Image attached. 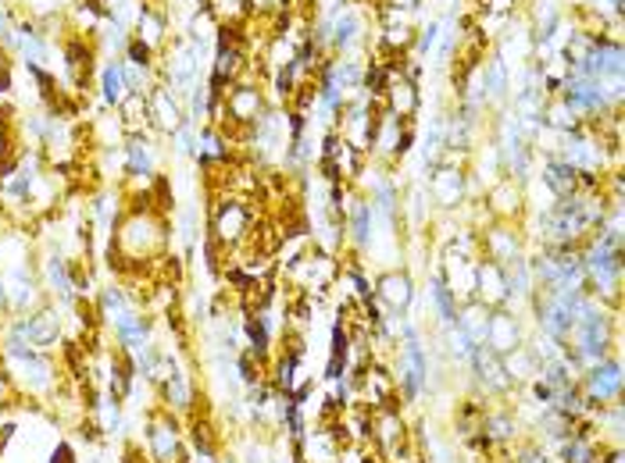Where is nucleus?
<instances>
[{
  "label": "nucleus",
  "mask_w": 625,
  "mask_h": 463,
  "mask_svg": "<svg viewBox=\"0 0 625 463\" xmlns=\"http://www.w3.org/2000/svg\"><path fill=\"white\" fill-rule=\"evenodd\" d=\"M129 208L118 218V225L108 239V261L111 271L118 268L122 274H143L161 264L168 253V214L158 211L155 193L132 190Z\"/></svg>",
  "instance_id": "1"
},
{
  "label": "nucleus",
  "mask_w": 625,
  "mask_h": 463,
  "mask_svg": "<svg viewBox=\"0 0 625 463\" xmlns=\"http://www.w3.org/2000/svg\"><path fill=\"white\" fill-rule=\"evenodd\" d=\"M0 371L8 374V382L22 400H54L65 389L61 382L65 371L54 360V353L29 346V342L8 332H0Z\"/></svg>",
  "instance_id": "2"
},
{
  "label": "nucleus",
  "mask_w": 625,
  "mask_h": 463,
  "mask_svg": "<svg viewBox=\"0 0 625 463\" xmlns=\"http://www.w3.org/2000/svg\"><path fill=\"white\" fill-rule=\"evenodd\" d=\"M258 208L250 197L240 193H215L211 211H208V243L218 246V253L229 256L244 253L255 243V229H258Z\"/></svg>",
  "instance_id": "3"
},
{
  "label": "nucleus",
  "mask_w": 625,
  "mask_h": 463,
  "mask_svg": "<svg viewBox=\"0 0 625 463\" xmlns=\"http://www.w3.org/2000/svg\"><path fill=\"white\" fill-rule=\"evenodd\" d=\"M143 453L147 463H190L186 421L165 406H147L143 414Z\"/></svg>",
  "instance_id": "4"
},
{
  "label": "nucleus",
  "mask_w": 625,
  "mask_h": 463,
  "mask_svg": "<svg viewBox=\"0 0 625 463\" xmlns=\"http://www.w3.org/2000/svg\"><path fill=\"white\" fill-rule=\"evenodd\" d=\"M155 392H158V406L172 410L176 417L190 421L197 414V400H200L197 379H194V371L179 360V353H172V350H161Z\"/></svg>",
  "instance_id": "5"
},
{
  "label": "nucleus",
  "mask_w": 625,
  "mask_h": 463,
  "mask_svg": "<svg viewBox=\"0 0 625 463\" xmlns=\"http://www.w3.org/2000/svg\"><path fill=\"white\" fill-rule=\"evenodd\" d=\"M215 97L222 100V132L232 129L236 135H247L268 111L265 85L261 79H255V72H247L240 82H232L226 93H215Z\"/></svg>",
  "instance_id": "6"
},
{
  "label": "nucleus",
  "mask_w": 625,
  "mask_h": 463,
  "mask_svg": "<svg viewBox=\"0 0 625 463\" xmlns=\"http://www.w3.org/2000/svg\"><path fill=\"white\" fill-rule=\"evenodd\" d=\"M429 353H426V342L421 335L411 339H400L397 342V353H394V382H397V400L400 406H415L421 396H426L429 389Z\"/></svg>",
  "instance_id": "7"
},
{
  "label": "nucleus",
  "mask_w": 625,
  "mask_h": 463,
  "mask_svg": "<svg viewBox=\"0 0 625 463\" xmlns=\"http://www.w3.org/2000/svg\"><path fill=\"white\" fill-rule=\"evenodd\" d=\"M415 147V122H400L397 114L379 108L376 125H371V140H368V158L379 168L394 171Z\"/></svg>",
  "instance_id": "8"
},
{
  "label": "nucleus",
  "mask_w": 625,
  "mask_h": 463,
  "mask_svg": "<svg viewBox=\"0 0 625 463\" xmlns=\"http://www.w3.org/2000/svg\"><path fill=\"white\" fill-rule=\"evenodd\" d=\"M465 371H468L472 389H476V396L486 403H512L518 396V385L508 379V371H504V360L489 346H476Z\"/></svg>",
  "instance_id": "9"
},
{
  "label": "nucleus",
  "mask_w": 625,
  "mask_h": 463,
  "mask_svg": "<svg viewBox=\"0 0 625 463\" xmlns=\"http://www.w3.org/2000/svg\"><path fill=\"white\" fill-rule=\"evenodd\" d=\"M479 235V256H486V261L494 264H512L515 256L526 253L529 246V235H526V225L522 221H483V225L476 229Z\"/></svg>",
  "instance_id": "10"
},
{
  "label": "nucleus",
  "mask_w": 625,
  "mask_h": 463,
  "mask_svg": "<svg viewBox=\"0 0 625 463\" xmlns=\"http://www.w3.org/2000/svg\"><path fill=\"white\" fill-rule=\"evenodd\" d=\"M579 392H583V400L601 410V406H612V403H622V389H625V374H622V356L612 353V356H604L597 360L594 368H586L579 374Z\"/></svg>",
  "instance_id": "11"
},
{
  "label": "nucleus",
  "mask_w": 625,
  "mask_h": 463,
  "mask_svg": "<svg viewBox=\"0 0 625 463\" xmlns=\"http://www.w3.org/2000/svg\"><path fill=\"white\" fill-rule=\"evenodd\" d=\"M286 274H290V282L300 289L304 296H315V293H326V289L336 282V274H340V264H336V253L326 250H304L294 261H286Z\"/></svg>",
  "instance_id": "12"
},
{
  "label": "nucleus",
  "mask_w": 625,
  "mask_h": 463,
  "mask_svg": "<svg viewBox=\"0 0 625 463\" xmlns=\"http://www.w3.org/2000/svg\"><path fill=\"white\" fill-rule=\"evenodd\" d=\"M429 179H426V193L436 211L454 214L462 211L468 197H472V182H468V168H450V164H426Z\"/></svg>",
  "instance_id": "13"
},
{
  "label": "nucleus",
  "mask_w": 625,
  "mask_h": 463,
  "mask_svg": "<svg viewBox=\"0 0 625 463\" xmlns=\"http://www.w3.org/2000/svg\"><path fill=\"white\" fill-rule=\"evenodd\" d=\"M365 43H368V19L358 8V0H347L329 19V47H333V54H340V58H358Z\"/></svg>",
  "instance_id": "14"
},
{
  "label": "nucleus",
  "mask_w": 625,
  "mask_h": 463,
  "mask_svg": "<svg viewBox=\"0 0 625 463\" xmlns=\"http://www.w3.org/2000/svg\"><path fill=\"white\" fill-rule=\"evenodd\" d=\"M122 179L129 185V193L147 190V185L158 179V147L147 132L126 135L122 140Z\"/></svg>",
  "instance_id": "15"
},
{
  "label": "nucleus",
  "mask_w": 625,
  "mask_h": 463,
  "mask_svg": "<svg viewBox=\"0 0 625 463\" xmlns=\"http://www.w3.org/2000/svg\"><path fill=\"white\" fill-rule=\"evenodd\" d=\"M40 285H43V293L50 303H76L79 293H76V261H69L61 250H47L40 256Z\"/></svg>",
  "instance_id": "16"
},
{
  "label": "nucleus",
  "mask_w": 625,
  "mask_h": 463,
  "mask_svg": "<svg viewBox=\"0 0 625 463\" xmlns=\"http://www.w3.org/2000/svg\"><path fill=\"white\" fill-rule=\"evenodd\" d=\"M483 211H486V218H494V221H522V225H526V214H529L526 185L508 179V175L497 179L483 193Z\"/></svg>",
  "instance_id": "17"
},
{
  "label": "nucleus",
  "mask_w": 625,
  "mask_h": 463,
  "mask_svg": "<svg viewBox=\"0 0 625 463\" xmlns=\"http://www.w3.org/2000/svg\"><path fill=\"white\" fill-rule=\"evenodd\" d=\"M379 104L390 114H397L400 122H415V114L421 108L418 82H411L408 76H404L394 61H386V79H383V90H379Z\"/></svg>",
  "instance_id": "18"
},
{
  "label": "nucleus",
  "mask_w": 625,
  "mask_h": 463,
  "mask_svg": "<svg viewBox=\"0 0 625 463\" xmlns=\"http://www.w3.org/2000/svg\"><path fill=\"white\" fill-rule=\"evenodd\" d=\"M371 289H376V303L390 314H408L418 300V282L408 268H383Z\"/></svg>",
  "instance_id": "19"
},
{
  "label": "nucleus",
  "mask_w": 625,
  "mask_h": 463,
  "mask_svg": "<svg viewBox=\"0 0 625 463\" xmlns=\"http://www.w3.org/2000/svg\"><path fill=\"white\" fill-rule=\"evenodd\" d=\"M526 339H529V332H526V321H522L518 311H512V306H497V311L489 314L486 346L497 356H508L518 346H526Z\"/></svg>",
  "instance_id": "20"
},
{
  "label": "nucleus",
  "mask_w": 625,
  "mask_h": 463,
  "mask_svg": "<svg viewBox=\"0 0 625 463\" xmlns=\"http://www.w3.org/2000/svg\"><path fill=\"white\" fill-rule=\"evenodd\" d=\"M483 439L497 450H512L518 442V432H522V421H518V410L512 403H494L483 410V424H479Z\"/></svg>",
  "instance_id": "21"
},
{
  "label": "nucleus",
  "mask_w": 625,
  "mask_h": 463,
  "mask_svg": "<svg viewBox=\"0 0 625 463\" xmlns=\"http://www.w3.org/2000/svg\"><path fill=\"white\" fill-rule=\"evenodd\" d=\"M533 179L544 185V190L554 197V200H562V197H572V193H579V171L572 168L568 161H562L557 153H544L533 171Z\"/></svg>",
  "instance_id": "22"
},
{
  "label": "nucleus",
  "mask_w": 625,
  "mask_h": 463,
  "mask_svg": "<svg viewBox=\"0 0 625 463\" xmlns=\"http://www.w3.org/2000/svg\"><path fill=\"white\" fill-rule=\"evenodd\" d=\"M147 118H150V129H158L165 135H172L186 122V114L179 108V97L168 90L165 82L150 85V93H147Z\"/></svg>",
  "instance_id": "23"
},
{
  "label": "nucleus",
  "mask_w": 625,
  "mask_h": 463,
  "mask_svg": "<svg viewBox=\"0 0 625 463\" xmlns=\"http://www.w3.org/2000/svg\"><path fill=\"white\" fill-rule=\"evenodd\" d=\"M476 300L486 303L489 311L497 306H508V279H504V268L479 256L476 261Z\"/></svg>",
  "instance_id": "24"
},
{
  "label": "nucleus",
  "mask_w": 625,
  "mask_h": 463,
  "mask_svg": "<svg viewBox=\"0 0 625 463\" xmlns=\"http://www.w3.org/2000/svg\"><path fill=\"white\" fill-rule=\"evenodd\" d=\"M512 97V72L497 54L483 61V108L500 111Z\"/></svg>",
  "instance_id": "25"
},
{
  "label": "nucleus",
  "mask_w": 625,
  "mask_h": 463,
  "mask_svg": "<svg viewBox=\"0 0 625 463\" xmlns=\"http://www.w3.org/2000/svg\"><path fill=\"white\" fill-rule=\"evenodd\" d=\"M132 306H137V300L129 296V289H126V285L111 282V285H100V289H97L93 311H97V321L105 324V329H111V324H115L118 318H122L126 311H132Z\"/></svg>",
  "instance_id": "26"
},
{
  "label": "nucleus",
  "mask_w": 625,
  "mask_h": 463,
  "mask_svg": "<svg viewBox=\"0 0 625 463\" xmlns=\"http://www.w3.org/2000/svg\"><path fill=\"white\" fill-rule=\"evenodd\" d=\"M247 11L250 22H258L261 29H268V37H276L294 19V0H247Z\"/></svg>",
  "instance_id": "27"
},
{
  "label": "nucleus",
  "mask_w": 625,
  "mask_h": 463,
  "mask_svg": "<svg viewBox=\"0 0 625 463\" xmlns=\"http://www.w3.org/2000/svg\"><path fill=\"white\" fill-rule=\"evenodd\" d=\"M426 303L440 329H447V324H454V318H458V300H454L447 282L440 279V271H433L426 279Z\"/></svg>",
  "instance_id": "28"
},
{
  "label": "nucleus",
  "mask_w": 625,
  "mask_h": 463,
  "mask_svg": "<svg viewBox=\"0 0 625 463\" xmlns=\"http://www.w3.org/2000/svg\"><path fill=\"white\" fill-rule=\"evenodd\" d=\"M489 306L479 303V300H465L458 303V318H454V324L472 339V346H486V332H489Z\"/></svg>",
  "instance_id": "29"
},
{
  "label": "nucleus",
  "mask_w": 625,
  "mask_h": 463,
  "mask_svg": "<svg viewBox=\"0 0 625 463\" xmlns=\"http://www.w3.org/2000/svg\"><path fill=\"white\" fill-rule=\"evenodd\" d=\"M65 68H69L72 90H87L90 76H93V47L82 37H76L69 47H65Z\"/></svg>",
  "instance_id": "30"
},
{
  "label": "nucleus",
  "mask_w": 625,
  "mask_h": 463,
  "mask_svg": "<svg viewBox=\"0 0 625 463\" xmlns=\"http://www.w3.org/2000/svg\"><path fill=\"white\" fill-rule=\"evenodd\" d=\"M137 40L155 50V54L168 43V19H165L161 8H155V4L140 8V14H137Z\"/></svg>",
  "instance_id": "31"
},
{
  "label": "nucleus",
  "mask_w": 625,
  "mask_h": 463,
  "mask_svg": "<svg viewBox=\"0 0 625 463\" xmlns=\"http://www.w3.org/2000/svg\"><path fill=\"white\" fill-rule=\"evenodd\" d=\"M539 122H544V129L557 132V135H565L572 129H579L583 125V118L572 111L562 97H544V111H539Z\"/></svg>",
  "instance_id": "32"
},
{
  "label": "nucleus",
  "mask_w": 625,
  "mask_h": 463,
  "mask_svg": "<svg viewBox=\"0 0 625 463\" xmlns=\"http://www.w3.org/2000/svg\"><path fill=\"white\" fill-rule=\"evenodd\" d=\"M100 97H105V104L111 111H118L126 104L129 82H126V72H122V61H108L105 68H100Z\"/></svg>",
  "instance_id": "33"
},
{
  "label": "nucleus",
  "mask_w": 625,
  "mask_h": 463,
  "mask_svg": "<svg viewBox=\"0 0 625 463\" xmlns=\"http://www.w3.org/2000/svg\"><path fill=\"white\" fill-rule=\"evenodd\" d=\"M118 125H122L126 135H140L150 129V118H147V97L143 93H129L126 104L118 108Z\"/></svg>",
  "instance_id": "34"
},
{
  "label": "nucleus",
  "mask_w": 625,
  "mask_h": 463,
  "mask_svg": "<svg viewBox=\"0 0 625 463\" xmlns=\"http://www.w3.org/2000/svg\"><path fill=\"white\" fill-rule=\"evenodd\" d=\"M208 14L218 26H232L240 29L250 22V11H247V0H205Z\"/></svg>",
  "instance_id": "35"
},
{
  "label": "nucleus",
  "mask_w": 625,
  "mask_h": 463,
  "mask_svg": "<svg viewBox=\"0 0 625 463\" xmlns=\"http://www.w3.org/2000/svg\"><path fill=\"white\" fill-rule=\"evenodd\" d=\"M504 360V371H508V379L522 389V385H529L533 379H536V371H539V364H536V356L529 353V346H518L515 353H508V356H500Z\"/></svg>",
  "instance_id": "36"
},
{
  "label": "nucleus",
  "mask_w": 625,
  "mask_h": 463,
  "mask_svg": "<svg viewBox=\"0 0 625 463\" xmlns=\"http://www.w3.org/2000/svg\"><path fill=\"white\" fill-rule=\"evenodd\" d=\"M440 332H444V353H447L450 364L468 368L472 353H476V346H472V339L458 329V324H447V329H440Z\"/></svg>",
  "instance_id": "37"
},
{
  "label": "nucleus",
  "mask_w": 625,
  "mask_h": 463,
  "mask_svg": "<svg viewBox=\"0 0 625 463\" xmlns=\"http://www.w3.org/2000/svg\"><path fill=\"white\" fill-rule=\"evenodd\" d=\"M19 132H14V118L11 111H0V168L14 164V158H19Z\"/></svg>",
  "instance_id": "38"
},
{
  "label": "nucleus",
  "mask_w": 625,
  "mask_h": 463,
  "mask_svg": "<svg viewBox=\"0 0 625 463\" xmlns=\"http://www.w3.org/2000/svg\"><path fill=\"white\" fill-rule=\"evenodd\" d=\"M512 463H554V456L536 439L512 445Z\"/></svg>",
  "instance_id": "39"
},
{
  "label": "nucleus",
  "mask_w": 625,
  "mask_h": 463,
  "mask_svg": "<svg viewBox=\"0 0 625 463\" xmlns=\"http://www.w3.org/2000/svg\"><path fill=\"white\" fill-rule=\"evenodd\" d=\"M47 463H82V460H79L76 445L69 439H58L54 450H50V456H47Z\"/></svg>",
  "instance_id": "40"
},
{
  "label": "nucleus",
  "mask_w": 625,
  "mask_h": 463,
  "mask_svg": "<svg viewBox=\"0 0 625 463\" xmlns=\"http://www.w3.org/2000/svg\"><path fill=\"white\" fill-rule=\"evenodd\" d=\"M190 463H222V450H211V445H190Z\"/></svg>",
  "instance_id": "41"
},
{
  "label": "nucleus",
  "mask_w": 625,
  "mask_h": 463,
  "mask_svg": "<svg viewBox=\"0 0 625 463\" xmlns=\"http://www.w3.org/2000/svg\"><path fill=\"white\" fill-rule=\"evenodd\" d=\"M376 8H390L400 14H415L421 8V0H376Z\"/></svg>",
  "instance_id": "42"
},
{
  "label": "nucleus",
  "mask_w": 625,
  "mask_h": 463,
  "mask_svg": "<svg viewBox=\"0 0 625 463\" xmlns=\"http://www.w3.org/2000/svg\"><path fill=\"white\" fill-rule=\"evenodd\" d=\"M11 90V61H8V50L0 47V93Z\"/></svg>",
  "instance_id": "43"
},
{
  "label": "nucleus",
  "mask_w": 625,
  "mask_h": 463,
  "mask_svg": "<svg viewBox=\"0 0 625 463\" xmlns=\"http://www.w3.org/2000/svg\"><path fill=\"white\" fill-rule=\"evenodd\" d=\"M11 439H14V421H4V417H0V460H4Z\"/></svg>",
  "instance_id": "44"
},
{
  "label": "nucleus",
  "mask_w": 625,
  "mask_h": 463,
  "mask_svg": "<svg viewBox=\"0 0 625 463\" xmlns=\"http://www.w3.org/2000/svg\"><path fill=\"white\" fill-rule=\"evenodd\" d=\"M0 314H8V296H4V279H0Z\"/></svg>",
  "instance_id": "45"
},
{
  "label": "nucleus",
  "mask_w": 625,
  "mask_h": 463,
  "mask_svg": "<svg viewBox=\"0 0 625 463\" xmlns=\"http://www.w3.org/2000/svg\"><path fill=\"white\" fill-rule=\"evenodd\" d=\"M222 463H240V460H236V456H222Z\"/></svg>",
  "instance_id": "46"
}]
</instances>
